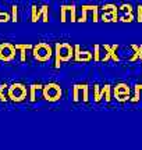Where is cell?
Listing matches in <instances>:
<instances>
[{"label":"cell","instance_id":"7a4b0ae2","mask_svg":"<svg viewBox=\"0 0 142 150\" xmlns=\"http://www.w3.org/2000/svg\"><path fill=\"white\" fill-rule=\"evenodd\" d=\"M10 97L13 100H17L20 102L25 97V89L22 85H13L10 88Z\"/></svg>","mask_w":142,"mask_h":150},{"label":"cell","instance_id":"6da1fadb","mask_svg":"<svg viewBox=\"0 0 142 150\" xmlns=\"http://www.w3.org/2000/svg\"><path fill=\"white\" fill-rule=\"evenodd\" d=\"M43 95L48 100H57V99L60 97L61 92H60V89L57 88V85H48L45 88Z\"/></svg>","mask_w":142,"mask_h":150},{"label":"cell","instance_id":"277c9868","mask_svg":"<svg viewBox=\"0 0 142 150\" xmlns=\"http://www.w3.org/2000/svg\"><path fill=\"white\" fill-rule=\"evenodd\" d=\"M14 56V50L10 45H1L0 46V59L1 60H10Z\"/></svg>","mask_w":142,"mask_h":150},{"label":"cell","instance_id":"5b68a950","mask_svg":"<svg viewBox=\"0 0 142 150\" xmlns=\"http://www.w3.org/2000/svg\"><path fill=\"white\" fill-rule=\"evenodd\" d=\"M59 56H61L63 59H68V56H70V47L68 46H60L59 47Z\"/></svg>","mask_w":142,"mask_h":150},{"label":"cell","instance_id":"3957f363","mask_svg":"<svg viewBox=\"0 0 142 150\" xmlns=\"http://www.w3.org/2000/svg\"><path fill=\"white\" fill-rule=\"evenodd\" d=\"M50 56V49L45 45H40L35 49V57L38 60H46Z\"/></svg>","mask_w":142,"mask_h":150},{"label":"cell","instance_id":"8992f818","mask_svg":"<svg viewBox=\"0 0 142 150\" xmlns=\"http://www.w3.org/2000/svg\"><path fill=\"white\" fill-rule=\"evenodd\" d=\"M121 91L119 92V99H126L127 96H128V89H126V88H120Z\"/></svg>","mask_w":142,"mask_h":150}]
</instances>
